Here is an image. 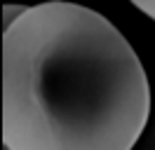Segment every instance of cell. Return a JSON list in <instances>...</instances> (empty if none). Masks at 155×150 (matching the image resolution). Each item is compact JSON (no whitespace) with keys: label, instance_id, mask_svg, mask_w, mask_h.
Segmentation results:
<instances>
[{"label":"cell","instance_id":"obj_1","mask_svg":"<svg viewBox=\"0 0 155 150\" xmlns=\"http://www.w3.org/2000/svg\"><path fill=\"white\" fill-rule=\"evenodd\" d=\"M148 117L143 64L97 9L49 0L26 7L5 26V148L129 150Z\"/></svg>","mask_w":155,"mask_h":150},{"label":"cell","instance_id":"obj_3","mask_svg":"<svg viewBox=\"0 0 155 150\" xmlns=\"http://www.w3.org/2000/svg\"><path fill=\"white\" fill-rule=\"evenodd\" d=\"M24 9H26V7H21V5H5V9H2V12H5V26H10Z\"/></svg>","mask_w":155,"mask_h":150},{"label":"cell","instance_id":"obj_2","mask_svg":"<svg viewBox=\"0 0 155 150\" xmlns=\"http://www.w3.org/2000/svg\"><path fill=\"white\" fill-rule=\"evenodd\" d=\"M136 9H141L146 17H150L155 21V0H129Z\"/></svg>","mask_w":155,"mask_h":150}]
</instances>
